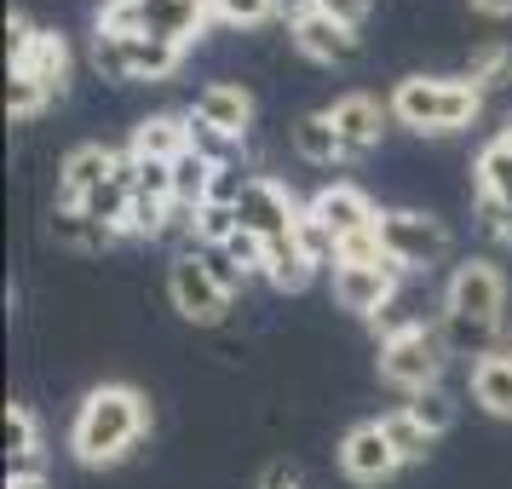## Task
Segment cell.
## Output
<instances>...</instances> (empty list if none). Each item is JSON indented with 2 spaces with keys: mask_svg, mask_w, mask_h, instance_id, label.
<instances>
[{
  "mask_svg": "<svg viewBox=\"0 0 512 489\" xmlns=\"http://www.w3.org/2000/svg\"><path fill=\"white\" fill-rule=\"evenodd\" d=\"M213 18H225V24H265L271 12H277V0H208Z\"/></svg>",
  "mask_w": 512,
  "mask_h": 489,
  "instance_id": "36",
  "label": "cell"
},
{
  "mask_svg": "<svg viewBox=\"0 0 512 489\" xmlns=\"http://www.w3.org/2000/svg\"><path fill=\"white\" fill-rule=\"evenodd\" d=\"M236 144H242V139H231V133H219V127H208L202 116H190V150H196V156H208L213 167L236 162Z\"/></svg>",
  "mask_w": 512,
  "mask_h": 489,
  "instance_id": "31",
  "label": "cell"
},
{
  "mask_svg": "<svg viewBox=\"0 0 512 489\" xmlns=\"http://www.w3.org/2000/svg\"><path fill=\"white\" fill-rule=\"evenodd\" d=\"M52 104L47 87H35L29 75H12V87H6V110H12V121H29V116H41Z\"/></svg>",
  "mask_w": 512,
  "mask_h": 489,
  "instance_id": "33",
  "label": "cell"
},
{
  "mask_svg": "<svg viewBox=\"0 0 512 489\" xmlns=\"http://www.w3.org/2000/svg\"><path fill=\"white\" fill-rule=\"evenodd\" d=\"M443 363H449V346H443V334H432V328H409L403 340H392V346H380V380L386 386H397V392H432L443 380Z\"/></svg>",
  "mask_w": 512,
  "mask_h": 489,
  "instance_id": "4",
  "label": "cell"
},
{
  "mask_svg": "<svg viewBox=\"0 0 512 489\" xmlns=\"http://www.w3.org/2000/svg\"><path fill=\"white\" fill-rule=\"evenodd\" d=\"M317 12H328V18H340L346 29H363V18H369L374 0H311Z\"/></svg>",
  "mask_w": 512,
  "mask_h": 489,
  "instance_id": "39",
  "label": "cell"
},
{
  "mask_svg": "<svg viewBox=\"0 0 512 489\" xmlns=\"http://www.w3.org/2000/svg\"><path fill=\"white\" fill-rule=\"evenodd\" d=\"M380 426H386V438H392V449H397V461H403V466H409V461H426V455H432V443H438L415 415H409V409L380 415Z\"/></svg>",
  "mask_w": 512,
  "mask_h": 489,
  "instance_id": "26",
  "label": "cell"
},
{
  "mask_svg": "<svg viewBox=\"0 0 512 489\" xmlns=\"http://www.w3.org/2000/svg\"><path fill=\"white\" fill-rule=\"evenodd\" d=\"M409 415L432 432V438H443L449 426H455V403H449V392L443 386H432V392H420V397H409Z\"/></svg>",
  "mask_w": 512,
  "mask_h": 489,
  "instance_id": "30",
  "label": "cell"
},
{
  "mask_svg": "<svg viewBox=\"0 0 512 489\" xmlns=\"http://www.w3.org/2000/svg\"><path fill=\"white\" fill-rule=\"evenodd\" d=\"M288 35H294V47H300L305 58H317V64H351V58H357V29H346L340 18L317 12L311 0H300V6H294Z\"/></svg>",
  "mask_w": 512,
  "mask_h": 489,
  "instance_id": "9",
  "label": "cell"
},
{
  "mask_svg": "<svg viewBox=\"0 0 512 489\" xmlns=\"http://www.w3.org/2000/svg\"><path fill=\"white\" fill-rule=\"evenodd\" d=\"M190 116H202L208 127L231 133V139H248V127H254V98L242 93L236 81H213V87H202V98H196Z\"/></svg>",
  "mask_w": 512,
  "mask_h": 489,
  "instance_id": "17",
  "label": "cell"
},
{
  "mask_svg": "<svg viewBox=\"0 0 512 489\" xmlns=\"http://www.w3.org/2000/svg\"><path fill=\"white\" fill-rule=\"evenodd\" d=\"M167 294H173V311H179L185 323H196V328L225 323V311H231V300H236V294H225V288L213 282V271H208V259L202 254H179L173 259V271H167Z\"/></svg>",
  "mask_w": 512,
  "mask_h": 489,
  "instance_id": "6",
  "label": "cell"
},
{
  "mask_svg": "<svg viewBox=\"0 0 512 489\" xmlns=\"http://www.w3.org/2000/svg\"><path fill=\"white\" fill-rule=\"evenodd\" d=\"M294 242L305 248V259H311V265H340V242H334V231H328V225H323V219H317L311 208L300 213V225H294Z\"/></svg>",
  "mask_w": 512,
  "mask_h": 489,
  "instance_id": "29",
  "label": "cell"
},
{
  "mask_svg": "<svg viewBox=\"0 0 512 489\" xmlns=\"http://www.w3.org/2000/svg\"><path fill=\"white\" fill-rule=\"evenodd\" d=\"M443 346H449V351H472V357H489V346H495V328L461 323V317H443Z\"/></svg>",
  "mask_w": 512,
  "mask_h": 489,
  "instance_id": "32",
  "label": "cell"
},
{
  "mask_svg": "<svg viewBox=\"0 0 512 489\" xmlns=\"http://www.w3.org/2000/svg\"><path fill=\"white\" fill-rule=\"evenodd\" d=\"M501 139H507V144H512V116H507V127H501Z\"/></svg>",
  "mask_w": 512,
  "mask_h": 489,
  "instance_id": "44",
  "label": "cell"
},
{
  "mask_svg": "<svg viewBox=\"0 0 512 489\" xmlns=\"http://www.w3.org/2000/svg\"><path fill=\"white\" fill-rule=\"evenodd\" d=\"M380 242H386V259H392L397 271H432L449 254L443 219H432V213H420V208L380 213Z\"/></svg>",
  "mask_w": 512,
  "mask_h": 489,
  "instance_id": "5",
  "label": "cell"
},
{
  "mask_svg": "<svg viewBox=\"0 0 512 489\" xmlns=\"http://www.w3.org/2000/svg\"><path fill=\"white\" fill-rule=\"evenodd\" d=\"M340 466H346L351 484L374 489V484H386V478H392L403 461H397V449H392V438H386V426H380V420H363V426H351L346 443H340Z\"/></svg>",
  "mask_w": 512,
  "mask_h": 489,
  "instance_id": "10",
  "label": "cell"
},
{
  "mask_svg": "<svg viewBox=\"0 0 512 489\" xmlns=\"http://www.w3.org/2000/svg\"><path fill=\"white\" fill-rule=\"evenodd\" d=\"M340 265H386V242H380V225L374 231H357L340 242Z\"/></svg>",
  "mask_w": 512,
  "mask_h": 489,
  "instance_id": "35",
  "label": "cell"
},
{
  "mask_svg": "<svg viewBox=\"0 0 512 489\" xmlns=\"http://www.w3.org/2000/svg\"><path fill=\"white\" fill-rule=\"evenodd\" d=\"M93 64L110 75V81H127V35L98 29V35H93Z\"/></svg>",
  "mask_w": 512,
  "mask_h": 489,
  "instance_id": "34",
  "label": "cell"
},
{
  "mask_svg": "<svg viewBox=\"0 0 512 489\" xmlns=\"http://www.w3.org/2000/svg\"><path fill=\"white\" fill-rule=\"evenodd\" d=\"M386 110L415 133H461V127L478 121L484 93L472 81H455V75H403Z\"/></svg>",
  "mask_w": 512,
  "mask_h": 489,
  "instance_id": "2",
  "label": "cell"
},
{
  "mask_svg": "<svg viewBox=\"0 0 512 489\" xmlns=\"http://www.w3.org/2000/svg\"><path fill=\"white\" fill-rule=\"evenodd\" d=\"M311 213H317L328 231H334V242H346V236L374 231V225H380L374 202H369L357 185H328V190H317V196H311Z\"/></svg>",
  "mask_w": 512,
  "mask_h": 489,
  "instance_id": "15",
  "label": "cell"
},
{
  "mask_svg": "<svg viewBox=\"0 0 512 489\" xmlns=\"http://www.w3.org/2000/svg\"><path fill=\"white\" fill-rule=\"evenodd\" d=\"M472 397L495 420H512V351H489L472 363Z\"/></svg>",
  "mask_w": 512,
  "mask_h": 489,
  "instance_id": "19",
  "label": "cell"
},
{
  "mask_svg": "<svg viewBox=\"0 0 512 489\" xmlns=\"http://www.w3.org/2000/svg\"><path fill=\"white\" fill-rule=\"evenodd\" d=\"M300 213H305V208L277 185V179H248L242 202H236V219H242V231H254L259 242H282V236H294Z\"/></svg>",
  "mask_w": 512,
  "mask_h": 489,
  "instance_id": "8",
  "label": "cell"
},
{
  "mask_svg": "<svg viewBox=\"0 0 512 489\" xmlns=\"http://www.w3.org/2000/svg\"><path fill=\"white\" fill-rule=\"evenodd\" d=\"M225 254H231V265L248 277V271H265V242H259L254 231H236L231 242H225Z\"/></svg>",
  "mask_w": 512,
  "mask_h": 489,
  "instance_id": "37",
  "label": "cell"
},
{
  "mask_svg": "<svg viewBox=\"0 0 512 489\" xmlns=\"http://www.w3.org/2000/svg\"><path fill=\"white\" fill-rule=\"evenodd\" d=\"M328 121H334V133H340V150H346V162L357 156H369L380 133H386V110H380V98L369 93H346L328 104Z\"/></svg>",
  "mask_w": 512,
  "mask_h": 489,
  "instance_id": "13",
  "label": "cell"
},
{
  "mask_svg": "<svg viewBox=\"0 0 512 489\" xmlns=\"http://www.w3.org/2000/svg\"><path fill=\"white\" fill-rule=\"evenodd\" d=\"M443 317H461V323H478V328H501V317H507V277H501V265H489V259L455 265V277L443 288Z\"/></svg>",
  "mask_w": 512,
  "mask_h": 489,
  "instance_id": "3",
  "label": "cell"
},
{
  "mask_svg": "<svg viewBox=\"0 0 512 489\" xmlns=\"http://www.w3.org/2000/svg\"><path fill=\"white\" fill-rule=\"evenodd\" d=\"M133 12H139V35H156L173 47H190L213 18L208 0H133Z\"/></svg>",
  "mask_w": 512,
  "mask_h": 489,
  "instance_id": "12",
  "label": "cell"
},
{
  "mask_svg": "<svg viewBox=\"0 0 512 489\" xmlns=\"http://www.w3.org/2000/svg\"><path fill=\"white\" fill-rule=\"evenodd\" d=\"M144 432H150V403L139 386H98L70 420V455L81 466H116L139 449Z\"/></svg>",
  "mask_w": 512,
  "mask_h": 489,
  "instance_id": "1",
  "label": "cell"
},
{
  "mask_svg": "<svg viewBox=\"0 0 512 489\" xmlns=\"http://www.w3.org/2000/svg\"><path fill=\"white\" fill-rule=\"evenodd\" d=\"M259 277L271 282V288H282V294H300L305 282L317 277V265L305 259V248L294 236H282V242H265V271Z\"/></svg>",
  "mask_w": 512,
  "mask_h": 489,
  "instance_id": "21",
  "label": "cell"
},
{
  "mask_svg": "<svg viewBox=\"0 0 512 489\" xmlns=\"http://www.w3.org/2000/svg\"><path fill=\"white\" fill-rule=\"evenodd\" d=\"M185 47L173 41H156V35H127V81H167L179 70Z\"/></svg>",
  "mask_w": 512,
  "mask_h": 489,
  "instance_id": "23",
  "label": "cell"
},
{
  "mask_svg": "<svg viewBox=\"0 0 512 489\" xmlns=\"http://www.w3.org/2000/svg\"><path fill=\"white\" fill-rule=\"evenodd\" d=\"M190 231H196V248H225V242L242 231V219H236V208H219V202H208V208L190 213Z\"/></svg>",
  "mask_w": 512,
  "mask_h": 489,
  "instance_id": "28",
  "label": "cell"
},
{
  "mask_svg": "<svg viewBox=\"0 0 512 489\" xmlns=\"http://www.w3.org/2000/svg\"><path fill=\"white\" fill-rule=\"evenodd\" d=\"M35 35H41V29L29 24L24 12H6V58H12V70H18V64L29 58V47H35Z\"/></svg>",
  "mask_w": 512,
  "mask_h": 489,
  "instance_id": "38",
  "label": "cell"
},
{
  "mask_svg": "<svg viewBox=\"0 0 512 489\" xmlns=\"http://www.w3.org/2000/svg\"><path fill=\"white\" fill-rule=\"evenodd\" d=\"M397 271L392 259L386 265H334V300L357 311V317H380L386 305L397 300Z\"/></svg>",
  "mask_w": 512,
  "mask_h": 489,
  "instance_id": "11",
  "label": "cell"
},
{
  "mask_svg": "<svg viewBox=\"0 0 512 489\" xmlns=\"http://www.w3.org/2000/svg\"><path fill=\"white\" fill-rule=\"evenodd\" d=\"M185 150H190V116H144L133 127V144H127L133 162H179Z\"/></svg>",
  "mask_w": 512,
  "mask_h": 489,
  "instance_id": "16",
  "label": "cell"
},
{
  "mask_svg": "<svg viewBox=\"0 0 512 489\" xmlns=\"http://www.w3.org/2000/svg\"><path fill=\"white\" fill-rule=\"evenodd\" d=\"M6 472H41V420L29 403H6Z\"/></svg>",
  "mask_w": 512,
  "mask_h": 489,
  "instance_id": "20",
  "label": "cell"
},
{
  "mask_svg": "<svg viewBox=\"0 0 512 489\" xmlns=\"http://www.w3.org/2000/svg\"><path fill=\"white\" fill-rule=\"evenodd\" d=\"M52 236H58L64 248H81V254H98V248L116 242L110 225H98V219H87L81 208H64V202H58V213H52Z\"/></svg>",
  "mask_w": 512,
  "mask_h": 489,
  "instance_id": "24",
  "label": "cell"
},
{
  "mask_svg": "<svg viewBox=\"0 0 512 489\" xmlns=\"http://www.w3.org/2000/svg\"><path fill=\"white\" fill-rule=\"evenodd\" d=\"M121 156L116 150H104V144H75L70 156H64V173H58V202L75 208V202H87L104 179H116Z\"/></svg>",
  "mask_w": 512,
  "mask_h": 489,
  "instance_id": "14",
  "label": "cell"
},
{
  "mask_svg": "<svg viewBox=\"0 0 512 489\" xmlns=\"http://www.w3.org/2000/svg\"><path fill=\"white\" fill-rule=\"evenodd\" d=\"M478 219L489 236L512 242V144L489 139L478 150Z\"/></svg>",
  "mask_w": 512,
  "mask_h": 489,
  "instance_id": "7",
  "label": "cell"
},
{
  "mask_svg": "<svg viewBox=\"0 0 512 489\" xmlns=\"http://www.w3.org/2000/svg\"><path fill=\"white\" fill-rule=\"evenodd\" d=\"M466 81H472L478 93L507 87V81H512V47H507V41H489V47L472 52V70H466Z\"/></svg>",
  "mask_w": 512,
  "mask_h": 489,
  "instance_id": "27",
  "label": "cell"
},
{
  "mask_svg": "<svg viewBox=\"0 0 512 489\" xmlns=\"http://www.w3.org/2000/svg\"><path fill=\"white\" fill-rule=\"evenodd\" d=\"M472 12H484V18H512V0H466Z\"/></svg>",
  "mask_w": 512,
  "mask_h": 489,
  "instance_id": "42",
  "label": "cell"
},
{
  "mask_svg": "<svg viewBox=\"0 0 512 489\" xmlns=\"http://www.w3.org/2000/svg\"><path fill=\"white\" fill-rule=\"evenodd\" d=\"M196 254L208 259L213 282H219V288H225V294H236V288H242V271H236V265H231V254H225V248H196Z\"/></svg>",
  "mask_w": 512,
  "mask_h": 489,
  "instance_id": "40",
  "label": "cell"
},
{
  "mask_svg": "<svg viewBox=\"0 0 512 489\" xmlns=\"http://www.w3.org/2000/svg\"><path fill=\"white\" fill-rule=\"evenodd\" d=\"M12 75H29L35 87H47V93L58 98L64 87H70V41H64L58 29H41V35H35V47H29V58Z\"/></svg>",
  "mask_w": 512,
  "mask_h": 489,
  "instance_id": "18",
  "label": "cell"
},
{
  "mask_svg": "<svg viewBox=\"0 0 512 489\" xmlns=\"http://www.w3.org/2000/svg\"><path fill=\"white\" fill-rule=\"evenodd\" d=\"M259 489H300V478H294V466H265V478H259Z\"/></svg>",
  "mask_w": 512,
  "mask_h": 489,
  "instance_id": "41",
  "label": "cell"
},
{
  "mask_svg": "<svg viewBox=\"0 0 512 489\" xmlns=\"http://www.w3.org/2000/svg\"><path fill=\"white\" fill-rule=\"evenodd\" d=\"M208 185H213V162L196 156V150H185V156L173 162V202L196 213L202 202H208Z\"/></svg>",
  "mask_w": 512,
  "mask_h": 489,
  "instance_id": "25",
  "label": "cell"
},
{
  "mask_svg": "<svg viewBox=\"0 0 512 489\" xmlns=\"http://www.w3.org/2000/svg\"><path fill=\"white\" fill-rule=\"evenodd\" d=\"M288 144H294V156L300 162H346V150H340V133H334V121H328V110H317V116H300L294 127H288Z\"/></svg>",
  "mask_w": 512,
  "mask_h": 489,
  "instance_id": "22",
  "label": "cell"
},
{
  "mask_svg": "<svg viewBox=\"0 0 512 489\" xmlns=\"http://www.w3.org/2000/svg\"><path fill=\"white\" fill-rule=\"evenodd\" d=\"M6 489H47L41 472H6Z\"/></svg>",
  "mask_w": 512,
  "mask_h": 489,
  "instance_id": "43",
  "label": "cell"
}]
</instances>
